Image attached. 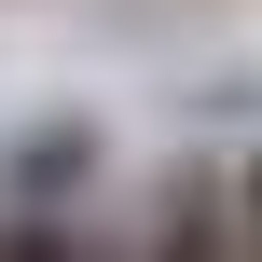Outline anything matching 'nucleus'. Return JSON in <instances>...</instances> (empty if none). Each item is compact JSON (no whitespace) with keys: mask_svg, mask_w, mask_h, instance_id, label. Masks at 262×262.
Returning a JSON list of instances; mask_svg holds the SVG:
<instances>
[{"mask_svg":"<svg viewBox=\"0 0 262 262\" xmlns=\"http://www.w3.org/2000/svg\"><path fill=\"white\" fill-rule=\"evenodd\" d=\"M83 166H97V138H83V124H41V138H14V152H0V193H14V221H55V193H69Z\"/></svg>","mask_w":262,"mask_h":262,"instance_id":"obj_1","label":"nucleus"},{"mask_svg":"<svg viewBox=\"0 0 262 262\" xmlns=\"http://www.w3.org/2000/svg\"><path fill=\"white\" fill-rule=\"evenodd\" d=\"M0 262H97V249H83V221L55 207V221H0Z\"/></svg>","mask_w":262,"mask_h":262,"instance_id":"obj_2","label":"nucleus"},{"mask_svg":"<svg viewBox=\"0 0 262 262\" xmlns=\"http://www.w3.org/2000/svg\"><path fill=\"white\" fill-rule=\"evenodd\" d=\"M221 207H235V262H262V152L221 180Z\"/></svg>","mask_w":262,"mask_h":262,"instance_id":"obj_3","label":"nucleus"}]
</instances>
